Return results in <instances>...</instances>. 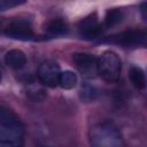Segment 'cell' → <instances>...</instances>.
<instances>
[{
	"label": "cell",
	"mask_w": 147,
	"mask_h": 147,
	"mask_svg": "<svg viewBox=\"0 0 147 147\" xmlns=\"http://www.w3.org/2000/svg\"><path fill=\"white\" fill-rule=\"evenodd\" d=\"M23 134L24 127L18 117L13 111L0 108V145L20 146Z\"/></svg>",
	"instance_id": "obj_1"
},
{
	"label": "cell",
	"mask_w": 147,
	"mask_h": 147,
	"mask_svg": "<svg viewBox=\"0 0 147 147\" xmlns=\"http://www.w3.org/2000/svg\"><path fill=\"white\" fill-rule=\"evenodd\" d=\"M90 140L96 147H119L124 145L119 130L109 121H102L93 125L90 130Z\"/></svg>",
	"instance_id": "obj_2"
},
{
	"label": "cell",
	"mask_w": 147,
	"mask_h": 147,
	"mask_svg": "<svg viewBox=\"0 0 147 147\" xmlns=\"http://www.w3.org/2000/svg\"><path fill=\"white\" fill-rule=\"evenodd\" d=\"M99 76L107 83H116L119 79L122 63L115 52L107 51L99 59L96 64Z\"/></svg>",
	"instance_id": "obj_3"
},
{
	"label": "cell",
	"mask_w": 147,
	"mask_h": 147,
	"mask_svg": "<svg viewBox=\"0 0 147 147\" xmlns=\"http://www.w3.org/2000/svg\"><path fill=\"white\" fill-rule=\"evenodd\" d=\"M60 67L53 60H46L41 62L38 68V79L44 86L54 87L59 85V77H60Z\"/></svg>",
	"instance_id": "obj_4"
},
{
	"label": "cell",
	"mask_w": 147,
	"mask_h": 147,
	"mask_svg": "<svg viewBox=\"0 0 147 147\" xmlns=\"http://www.w3.org/2000/svg\"><path fill=\"white\" fill-rule=\"evenodd\" d=\"M72 61L78 69V71L86 78H93L98 74L96 64L98 60L95 56L87 53H75L72 55Z\"/></svg>",
	"instance_id": "obj_5"
},
{
	"label": "cell",
	"mask_w": 147,
	"mask_h": 147,
	"mask_svg": "<svg viewBox=\"0 0 147 147\" xmlns=\"http://www.w3.org/2000/svg\"><path fill=\"white\" fill-rule=\"evenodd\" d=\"M108 41L121 44L125 46H138V45H145L146 42V31L145 30H132L126 31L121 34L111 37Z\"/></svg>",
	"instance_id": "obj_6"
},
{
	"label": "cell",
	"mask_w": 147,
	"mask_h": 147,
	"mask_svg": "<svg viewBox=\"0 0 147 147\" xmlns=\"http://www.w3.org/2000/svg\"><path fill=\"white\" fill-rule=\"evenodd\" d=\"M78 33L85 39H95L102 34V25L95 15L88 16L78 24Z\"/></svg>",
	"instance_id": "obj_7"
},
{
	"label": "cell",
	"mask_w": 147,
	"mask_h": 147,
	"mask_svg": "<svg viewBox=\"0 0 147 147\" xmlns=\"http://www.w3.org/2000/svg\"><path fill=\"white\" fill-rule=\"evenodd\" d=\"M5 34L10 38L21 39V40L33 39L34 37L31 25L24 21H16L9 24L5 30Z\"/></svg>",
	"instance_id": "obj_8"
},
{
	"label": "cell",
	"mask_w": 147,
	"mask_h": 147,
	"mask_svg": "<svg viewBox=\"0 0 147 147\" xmlns=\"http://www.w3.org/2000/svg\"><path fill=\"white\" fill-rule=\"evenodd\" d=\"M5 63L14 70H20L26 64V56L21 49H11L6 53Z\"/></svg>",
	"instance_id": "obj_9"
},
{
	"label": "cell",
	"mask_w": 147,
	"mask_h": 147,
	"mask_svg": "<svg viewBox=\"0 0 147 147\" xmlns=\"http://www.w3.org/2000/svg\"><path fill=\"white\" fill-rule=\"evenodd\" d=\"M44 30L51 36H62L68 32V24L61 18H54L44 25Z\"/></svg>",
	"instance_id": "obj_10"
},
{
	"label": "cell",
	"mask_w": 147,
	"mask_h": 147,
	"mask_svg": "<svg viewBox=\"0 0 147 147\" xmlns=\"http://www.w3.org/2000/svg\"><path fill=\"white\" fill-rule=\"evenodd\" d=\"M129 77H130V80H131L132 85H133L136 88L141 90V88L145 87V85H146L145 72H144L142 69H140L139 67H132V68L130 69Z\"/></svg>",
	"instance_id": "obj_11"
},
{
	"label": "cell",
	"mask_w": 147,
	"mask_h": 147,
	"mask_svg": "<svg viewBox=\"0 0 147 147\" xmlns=\"http://www.w3.org/2000/svg\"><path fill=\"white\" fill-rule=\"evenodd\" d=\"M124 18V11L118 8H114L107 11L105 17V25L107 28H113L119 24Z\"/></svg>",
	"instance_id": "obj_12"
},
{
	"label": "cell",
	"mask_w": 147,
	"mask_h": 147,
	"mask_svg": "<svg viewBox=\"0 0 147 147\" xmlns=\"http://www.w3.org/2000/svg\"><path fill=\"white\" fill-rule=\"evenodd\" d=\"M77 83V76L76 74H74L72 71L70 70H67V71H63L60 74V77H59V85L64 88V90H70L72 87H75Z\"/></svg>",
	"instance_id": "obj_13"
},
{
	"label": "cell",
	"mask_w": 147,
	"mask_h": 147,
	"mask_svg": "<svg viewBox=\"0 0 147 147\" xmlns=\"http://www.w3.org/2000/svg\"><path fill=\"white\" fill-rule=\"evenodd\" d=\"M80 99L84 102H91L94 101L98 96V90L91 85H84L80 88V93H79Z\"/></svg>",
	"instance_id": "obj_14"
},
{
	"label": "cell",
	"mask_w": 147,
	"mask_h": 147,
	"mask_svg": "<svg viewBox=\"0 0 147 147\" xmlns=\"http://www.w3.org/2000/svg\"><path fill=\"white\" fill-rule=\"evenodd\" d=\"M28 96L33 100V101H41L45 99L46 96V93L44 91V88L41 86H37L34 84H31L29 87H28V92H26Z\"/></svg>",
	"instance_id": "obj_15"
},
{
	"label": "cell",
	"mask_w": 147,
	"mask_h": 147,
	"mask_svg": "<svg viewBox=\"0 0 147 147\" xmlns=\"http://www.w3.org/2000/svg\"><path fill=\"white\" fill-rule=\"evenodd\" d=\"M25 1L26 0H0V11H5L14 7L21 6L25 3Z\"/></svg>",
	"instance_id": "obj_16"
},
{
	"label": "cell",
	"mask_w": 147,
	"mask_h": 147,
	"mask_svg": "<svg viewBox=\"0 0 147 147\" xmlns=\"http://www.w3.org/2000/svg\"><path fill=\"white\" fill-rule=\"evenodd\" d=\"M145 11H146V3H144L141 6V13H142V18L146 20V15H145Z\"/></svg>",
	"instance_id": "obj_17"
},
{
	"label": "cell",
	"mask_w": 147,
	"mask_h": 147,
	"mask_svg": "<svg viewBox=\"0 0 147 147\" xmlns=\"http://www.w3.org/2000/svg\"><path fill=\"white\" fill-rule=\"evenodd\" d=\"M0 82H1V74H0Z\"/></svg>",
	"instance_id": "obj_18"
}]
</instances>
